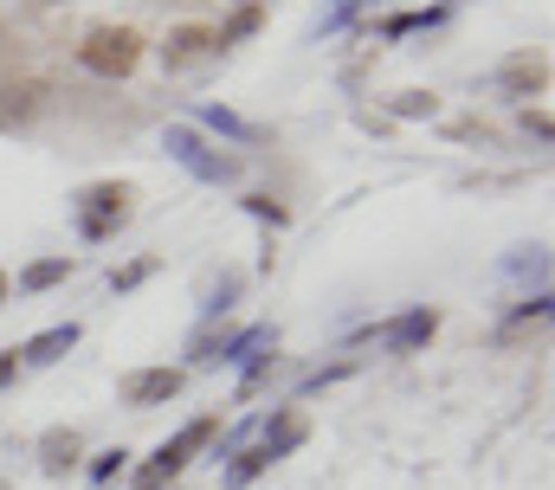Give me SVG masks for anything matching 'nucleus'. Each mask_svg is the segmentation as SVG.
<instances>
[{
  "instance_id": "8",
  "label": "nucleus",
  "mask_w": 555,
  "mask_h": 490,
  "mask_svg": "<svg viewBox=\"0 0 555 490\" xmlns=\"http://www.w3.org/2000/svg\"><path fill=\"white\" fill-rule=\"evenodd\" d=\"M39 465H46V472L78 465V433H46V439H39Z\"/></svg>"
},
{
  "instance_id": "5",
  "label": "nucleus",
  "mask_w": 555,
  "mask_h": 490,
  "mask_svg": "<svg viewBox=\"0 0 555 490\" xmlns=\"http://www.w3.org/2000/svg\"><path fill=\"white\" fill-rule=\"evenodd\" d=\"M168 142H175V155H181V162H188L194 175H207V181H220V175H233V155H201V142H194L188 129H175Z\"/></svg>"
},
{
  "instance_id": "15",
  "label": "nucleus",
  "mask_w": 555,
  "mask_h": 490,
  "mask_svg": "<svg viewBox=\"0 0 555 490\" xmlns=\"http://www.w3.org/2000/svg\"><path fill=\"white\" fill-rule=\"evenodd\" d=\"M13 374H20V356H13V349H7V356H0V387H7V381H13Z\"/></svg>"
},
{
  "instance_id": "7",
  "label": "nucleus",
  "mask_w": 555,
  "mask_h": 490,
  "mask_svg": "<svg viewBox=\"0 0 555 490\" xmlns=\"http://www.w3.org/2000/svg\"><path fill=\"white\" fill-rule=\"evenodd\" d=\"M72 343H78V330H72V323H59V330H46V336H33V343H26L20 356H26V362H59V356H65Z\"/></svg>"
},
{
  "instance_id": "13",
  "label": "nucleus",
  "mask_w": 555,
  "mask_h": 490,
  "mask_svg": "<svg viewBox=\"0 0 555 490\" xmlns=\"http://www.w3.org/2000/svg\"><path fill=\"white\" fill-rule=\"evenodd\" d=\"M433 111H439V104H433V98H420V91H414V98H401V117H433Z\"/></svg>"
},
{
  "instance_id": "11",
  "label": "nucleus",
  "mask_w": 555,
  "mask_h": 490,
  "mask_svg": "<svg viewBox=\"0 0 555 490\" xmlns=\"http://www.w3.org/2000/svg\"><path fill=\"white\" fill-rule=\"evenodd\" d=\"M117 472H124V452H104V459H98V465H91V478H98V485H111V478H117Z\"/></svg>"
},
{
  "instance_id": "2",
  "label": "nucleus",
  "mask_w": 555,
  "mask_h": 490,
  "mask_svg": "<svg viewBox=\"0 0 555 490\" xmlns=\"http://www.w3.org/2000/svg\"><path fill=\"white\" fill-rule=\"evenodd\" d=\"M214 433H220V420H214V413H207V420H194V426H181V433L155 452V465L137 478V490H155V485H168V478H181V472H188V459H194Z\"/></svg>"
},
{
  "instance_id": "12",
  "label": "nucleus",
  "mask_w": 555,
  "mask_h": 490,
  "mask_svg": "<svg viewBox=\"0 0 555 490\" xmlns=\"http://www.w3.org/2000/svg\"><path fill=\"white\" fill-rule=\"evenodd\" d=\"M149 271H155V258H137V265H130V271H117V291H130V284H142V278H149Z\"/></svg>"
},
{
  "instance_id": "1",
  "label": "nucleus",
  "mask_w": 555,
  "mask_h": 490,
  "mask_svg": "<svg viewBox=\"0 0 555 490\" xmlns=\"http://www.w3.org/2000/svg\"><path fill=\"white\" fill-rule=\"evenodd\" d=\"M137 59H142V39L130 26H98V33L78 46V65L98 72V78H124V72H137Z\"/></svg>"
},
{
  "instance_id": "3",
  "label": "nucleus",
  "mask_w": 555,
  "mask_h": 490,
  "mask_svg": "<svg viewBox=\"0 0 555 490\" xmlns=\"http://www.w3.org/2000/svg\"><path fill=\"white\" fill-rule=\"evenodd\" d=\"M124 201H130L124 181H98V188H85V194H78V233H85V240H111V233L124 227V214H130Z\"/></svg>"
},
{
  "instance_id": "4",
  "label": "nucleus",
  "mask_w": 555,
  "mask_h": 490,
  "mask_svg": "<svg viewBox=\"0 0 555 490\" xmlns=\"http://www.w3.org/2000/svg\"><path fill=\"white\" fill-rule=\"evenodd\" d=\"M181 394V368H142L124 381V400L130 407H162V400H175Z\"/></svg>"
},
{
  "instance_id": "14",
  "label": "nucleus",
  "mask_w": 555,
  "mask_h": 490,
  "mask_svg": "<svg viewBox=\"0 0 555 490\" xmlns=\"http://www.w3.org/2000/svg\"><path fill=\"white\" fill-rule=\"evenodd\" d=\"M246 207H253V214H259V220H272V227H278V220H284V207H272V201H259V194H253V201H246Z\"/></svg>"
},
{
  "instance_id": "16",
  "label": "nucleus",
  "mask_w": 555,
  "mask_h": 490,
  "mask_svg": "<svg viewBox=\"0 0 555 490\" xmlns=\"http://www.w3.org/2000/svg\"><path fill=\"white\" fill-rule=\"evenodd\" d=\"M0 304H7V271H0Z\"/></svg>"
},
{
  "instance_id": "10",
  "label": "nucleus",
  "mask_w": 555,
  "mask_h": 490,
  "mask_svg": "<svg viewBox=\"0 0 555 490\" xmlns=\"http://www.w3.org/2000/svg\"><path fill=\"white\" fill-rule=\"evenodd\" d=\"M59 278H72V258H39V265H26V291H46V284H59Z\"/></svg>"
},
{
  "instance_id": "9",
  "label": "nucleus",
  "mask_w": 555,
  "mask_h": 490,
  "mask_svg": "<svg viewBox=\"0 0 555 490\" xmlns=\"http://www.w3.org/2000/svg\"><path fill=\"white\" fill-rule=\"evenodd\" d=\"M433 330H439V317H433V310H414L408 323H395V330H388V343H395V349H414V343H426Z\"/></svg>"
},
{
  "instance_id": "6",
  "label": "nucleus",
  "mask_w": 555,
  "mask_h": 490,
  "mask_svg": "<svg viewBox=\"0 0 555 490\" xmlns=\"http://www.w3.org/2000/svg\"><path fill=\"white\" fill-rule=\"evenodd\" d=\"M207 46H220V33H207V26H181L162 52H168V65H188V59H201Z\"/></svg>"
}]
</instances>
